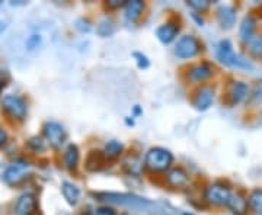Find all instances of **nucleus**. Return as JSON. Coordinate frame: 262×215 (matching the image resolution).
<instances>
[{
	"label": "nucleus",
	"mask_w": 262,
	"mask_h": 215,
	"mask_svg": "<svg viewBox=\"0 0 262 215\" xmlns=\"http://www.w3.org/2000/svg\"><path fill=\"white\" fill-rule=\"evenodd\" d=\"M172 161H173L172 154L168 150L160 149V147L150 149L144 157V164L151 172H166L170 168Z\"/></svg>",
	"instance_id": "f257e3e1"
},
{
	"label": "nucleus",
	"mask_w": 262,
	"mask_h": 215,
	"mask_svg": "<svg viewBox=\"0 0 262 215\" xmlns=\"http://www.w3.org/2000/svg\"><path fill=\"white\" fill-rule=\"evenodd\" d=\"M2 109L12 120L24 121L28 115L27 102L18 94H5L2 98Z\"/></svg>",
	"instance_id": "f03ea898"
},
{
	"label": "nucleus",
	"mask_w": 262,
	"mask_h": 215,
	"mask_svg": "<svg viewBox=\"0 0 262 215\" xmlns=\"http://www.w3.org/2000/svg\"><path fill=\"white\" fill-rule=\"evenodd\" d=\"M29 169L31 164L25 160H18V161H13L9 168L5 170L3 173V180L5 183L8 185H18L20 182H24L25 179L28 178Z\"/></svg>",
	"instance_id": "7ed1b4c3"
},
{
	"label": "nucleus",
	"mask_w": 262,
	"mask_h": 215,
	"mask_svg": "<svg viewBox=\"0 0 262 215\" xmlns=\"http://www.w3.org/2000/svg\"><path fill=\"white\" fill-rule=\"evenodd\" d=\"M42 134H44V138L48 144L56 150H58L64 144L66 137H67L63 125L54 121L46 122V125L42 128Z\"/></svg>",
	"instance_id": "20e7f679"
},
{
	"label": "nucleus",
	"mask_w": 262,
	"mask_h": 215,
	"mask_svg": "<svg viewBox=\"0 0 262 215\" xmlns=\"http://www.w3.org/2000/svg\"><path fill=\"white\" fill-rule=\"evenodd\" d=\"M230 195H232L230 189L222 183H213L206 189V201L210 205H227Z\"/></svg>",
	"instance_id": "39448f33"
},
{
	"label": "nucleus",
	"mask_w": 262,
	"mask_h": 215,
	"mask_svg": "<svg viewBox=\"0 0 262 215\" xmlns=\"http://www.w3.org/2000/svg\"><path fill=\"white\" fill-rule=\"evenodd\" d=\"M201 50V44L194 35H185L179 39L175 47V54L179 58H192Z\"/></svg>",
	"instance_id": "423d86ee"
},
{
	"label": "nucleus",
	"mask_w": 262,
	"mask_h": 215,
	"mask_svg": "<svg viewBox=\"0 0 262 215\" xmlns=\"http://www.w3.org/2000/svg\"><path fill=\"white\" fill-rule=\"evenodd\" d=\"M37 201L32 194H24L15 204V215H35Z\"/></svg>",
	"instance_id": "0eeeda50"
},
{
	"label": "nucleus",
	"mask_w": 262,
	"mask_h": 215,
	"mask_svg": "<svg viewBox=\"0 0 262 215\" xmlns=\"http://www.w3.org/2000/svg\"><path fill=\"white\" fill-rule=\"evenodd\" d=\"M217 58L226 64V66H237L241 63L239 57L234 54L233 48H232V44L226 39V41H222L217 47Z\"/></svg>",
	"instance_id": "6e6552de"
},
{
	"label": "nucleus",
	"mask_w": 262,
	"mask_h": 215,
	"mask_svg": "<svg viewBox=\"0 0 262 215\" xmlns=\"http://www.w3.org/2000/svg\"><path fill=\"white\" fill-rule=\"evenodd\" d=\"M211 75H213V67L210 66V64H207V63H200V64H196L192 68H189L188 79L192 83H203Z\"/></svg>",
	"instance_id": "1a4fd4ad"
},
{
	"label": "nucleus",
	"mask_w": 262,
	"mask_h": 215,
	"mask_svg": "<svg viewBox=\"0 0 262 215\" xmlns=\"http://www.w3.org/2000/svg\"><path fill=\"white\" fill-rule=\"evenodd\" d=\"M166 182L170 187H175V189H182L189 183V178H188V173L181 168L172 169L166 176Z\"/></svg>",
	"instance_id": "9d476101"
},
{
	"label": "nucleus",
	"mask_w": 262,
	"mask_h": 215,
	"mask_svg": "<svg viewBox=\"0 0 262 215\" xmlns=\"http://www.w3.org/2000/svg\"><path fill=\"white\" fill-rule=\"evenodd\" d=\"M213 101H214V90L211 87H208V86H204V87H201L196 92L194 103H195L196 109L206 111V109H208L211 106Z\"/></svg>",
	"instance_id": "9b49d317"
},
{
	"label": "nucleus",
	"mask_w": 262,
	"mask_h": 215,
	"mask_svg": "<svg viewBox=\"0 0 262 215\" xmlns=\"http://www.w3.org/2000/svg\"><path fill=\"white\" fill-rule=\"evenodd\" d=\"M248 206H249L248 199L242 194H239V192L232 194L230 198H229V202H227V208L234 215H245L248 212Z\"/></svg>",
	"instance_id": "f8f14e48"
},
{
	"label": "nucleus",
	"mask_w": 262,
	"mask_h": 215,
	"mask_svg": "<svg viewBox=\"0 0 262 215\" xmlns=\"http://www.w3.org/2000/svg\"><path fill=\"white\" fill-rule=\"evenodd\" d=\"M179 34V27L178 25H175V23H165V25H162L160 28H158L156 31V35L159 38L160 42H163V44H170L177 35Z\"/></svg>",
	"instance_id": "ddd939ff"
},
{
	"label": "nucleus",
	"mask_w": 262,
	"mask_h": 215,
	"mask_svg": "<svg viewBox=\"0 0 262 215\" xmlns=\"http://www.w3.org/2000/svg\"><path fill=\"white\" fill-rule=\"evenodd\" d=\"M248 86L242 82H236L230 86V90H229V101L232 105H236V103H241L244 101L245 98L248 96Z\"/></svg>",
	"instance_id": "4468645a"
},
{
	"label": "nucleus",
	"mask_w": 262,
	"mask_h": 215,
	"mask_svg": "<svg viewBox=\"0 0 262 215\" xmlns=\"http://www.w3.org/2000/svg\"><path fill=\"white\" fill-rule=\"evenodd\" d=\"M217 18L219 22L223 28L229 29L232 28L234 25V20H236V12L232 6H222L219 12H217Z\"/></svg>",
	"instance_id": "2eb2a0df"
},
{
	"label": "nucleus",
	"mask_w": 262,
	"mask_h": 215,
	"mask_svg": "<svg viewBox=\"0 0 262 215\" xmlns=\"http://www.w3.org/2000/svg\"><path fill=\"white\" fill-rule=\"evenodd\" d=\"M143 9H144V3L140 2V0L127 2V5H125V18L130 22H136L141 16Z\"/></svg>",
	"instance_id": "dca6fc26"
},
{
	"label": "nucleus",
	"mask_w": 262,
	"mask_h": 215,
	"mask_svg": "<svg viewBox=\"0 0 262 215\" xmlns=\"http://www.w3.org/2000/svg\"><path fill=\"white\" fill-rule=\"evenodd\" d=\"M61 192H63V197L67 201V204L70 205H76L79 202V198H80V190L79 187L70 183V182H63L61 185Z\"/></svg>",
	"instance_id": "f3484780"
},
{
	"label": "nucleus",
	"mask_w": 262,
	"mask_h": 215,
	"mask_svg": "<svg viewBox=\"0 0 262 215\" xmlns=\"http://www.w3.org/2000/svg\"><path fill=\"white\" fill-rule=\"evenodd\" d=\"M64 164L69 170H75L79 164V150L73 144H69L64 151Z\"/></svg>",
	"instance_id": "a211bd4d"
},
{
	"label": "nucleus",
	"mask_w": 262,
	"mask_h": 215,
	"mask_svg": "<svg viewBox=\"0 0 262 215\" xmlns=\"http://www.w3.org/2000/svg\"><path fill=\"white\" fill-rule=\"evenodd\" d=\"M124 169L127 173H130L133 176H139L143 170V161L137 156H128L124 160Z\"/></svg>",
	"instance_id": "6ab92c4d"
},
{
	"label": "nucleus",
	"mask_w": 262,
	"mask_h": 215,
	"mask_svg": "<svg viewBox=\"0 0 262 215\" xmlns=\"http://www.w3.org/2000/svg\"><path fill=\"white\" fill-rule=\"evenodd\" d=\"M253 31H255V20L251 16L249 18H245L242 25H241V31H239V35L242 41H251L253 35Z\"/></svg>",
	"instance_id": "aec40b11"
},
{
	"label": "nucleus",
	"mask_w": 262,
	"mask_h": 215,
	"mask_svg": "<svg viewBox=\"0 0 262 215\" xmlns=\"http://www.w3.org/2000/svg\"><path fill=\"white\" fill-rule=\"evenodd\" d=\"M124 150V146H122L120 141H110L106 146H105V150H103V154L108 157V159H115L118 157Z\"/></svg>",
	"instance_id": "412c9836"
},
{
	"label": "nucleus",
	"mask_w": 262,
	"mask_h": 215,
	"mask_svg": "<svg viewBox=\"0 0 262 215\" xmlns=\"http://www.w3.org/2000/svg\"><path fill=\"white\" fill-rule=\"evenodd\" d=\"M249 206L255 211V214L262 215V189H256L251 194V197L248 199Z\"/></svg>",
	"instance_id": "4be33fe9"
},
{
	"label": "nucleus",
	"mask_w": 262,
	"mask_h": 215,
	"mask_svg": "<svg viewBox=\"0 0 262 215\" xmlns=\"http://www.w3.org/2000/svg\"><path fill=\"white\" fill-rule=\"evenodd\" d=\"M98 34L101 37H110L114 34V25L111 20H103L98 27Z\"/></svg>",
	"instance_id": "5701e85b"
},
{
	"label": "nucleus",
	"mask_w": 262,
	"mask_h": 215,
	"mask_svg": "<svg viewBox=\"0 0 262 215\" xmlns=\"http://www.w3.org/2000/svg\"><path fill=\"white\" fill-rule=\"evenodd\" d=\"M249 47H251V51H252L255 56H261L262 54V38L256 37L252 38L249 41Z\"/></svg>",
	"instance_id": "b1692460"
},
{
	"label": "nucleus",
	"mask_w": 262,
	"mask_h": 215,
	"mask_svg": "<svg viewBox=\"0 0 262 215\" xmlns=\"http://www.w3.org/2000/svg\"><path fill=\"white\" fill-rule=\"evenodd\" d=\"M29 149H32L35 153H39V151H44L46 149V146H44V141L41 140V138H38V137H34V138H31L28 142Z\"/></svg>",
	"instance_id": "393cba45"
},
{
	"label": "nucleus",
	"mask_w": 262,
	"mask_h": 215,
	"mask_svg": "<svg viewBox=\"0 0 262 215\" xmlns=\"http://www.w3.org/2000/svg\"><path fill=\"white\" fill-rule=\"evenodd\" d=\"M188 5L192 8V9L198 10V12H204V10L208 9V6H210V2H204V0H191V2H188Z\"/></svg>",
	"instance_id": "a878e982"
},
{
	"label": "nucleus",
	"mask_w": 262,
	"mask_h": 215,
	"mask_svg": "<svg viewBox=\"0 0 262 215\" xmlns=\"http://www.w3.org/2000/svg\"><path fill=\"white\" fill-rule=\"evenodd\" d=\"M39 42H41V38H39V35H31V37L28 38V41H27V47H28V50L32 51V50L38 48Z\"/></svg>",
	"instance_id": "bb28decb"
},
{
	"label": "nucleus",
	"mask_w": 262,
	"mask_h": 215,
	"mask_svg": "<svg viewBox=\"0 0 262 215\" xmlns=\"http://www.w3.org/2000/svg\"><path fill=\"white\" fill-rule=\"evenodd\" d=\"M134 57L137 58V64L140 68H147L149 67V60H147V57L143 56L141 53H134Z\"/></svg>",
	"instance_id": "cd10ccee"
},
{
	"label": "nucleus",
	"mask_w": 262,
	"mask_h": 215,
	"mask_svg": "<svg viewBox=\"0 0 262 215\" xmlns=\"http://www.w3.org/2000/svg\"><path fill=\"white\" fill-rule=\"evenodd\" d=\"M125 5H127V2H124V0H111V2L106 3V6L110 9H120L122 6H125Z\"/></svg>",
	"instance_id": "c85d7f7f"
},
{
	"label": "nucleus",
	"mask_w": 262,
	"mask_h": 215,
	"mask_svg": "<svg viewBox=\"0 0 262 215\" xmlns=\"http://www.w3.org/2000/svg\"><path fill=\"white\" fill-rule=\"evenodd\" d=\"M95 215H115V212H114L113 208L103 206V208H99V209H96Z\"/></svg>",
	"instance_id": "c756f323"
},
{
	"label": "nucleus",
	"mask_w": 262,
	"mask_h": 215,
	"mask_svg": "<svg viewBox=\"0 0 262 215\" xmlns=\"http://www.w3.org/2000/svg\"><path fill=\"white\" fill-rule=\"evenodd\" d=\"M8 138H9V137H8V132L5 131V130H3V128L0 127V149L6 146V142H8Z\"/></svg>",
	"instance_id": "7c9ffc66"
},
{
	"label": "nucleus",
	"mask_w": 262,
	"mask_h": 215,
	"mask_svg": "<svg viewBox=\"0 0 262 215\" xmlns=\"http://www.w3.org/2000/svg\"><path fill=\"white\" fill-rule=\"evenodd\" d=\"M6 84H8V79H6V73L0 70V93L3 92V89L6 87Z\"/></svg>",
	"instance_id": "2f4dec72"
},
{
	"label": "nucleus",
	"mask_w": 262,
	"mask_h": 215,
	"mask_svg": "<svg viewBox=\"0 0 262 215\" xmlns=\"http://www.w3.org/2000/svg\"><path fill=\"white\" fill-rule=\"evenodd\" d=\"M86 215H92V214H91V212H88V214H86Z\"/></svg>",
	"instance_id": "473e14b6"
},
{
	"label": "nucleus",
	"mask_w": 262,
	"mask_h": 215,
	"mask_svg": "<svg viewBox=\"0 0 262 215\" xmlns=\"http://www.w3.org/2000/svg\"><path fill=\"white\" fill-rule=\"evenodd\" d=\"M184 215H192V214H184Z\"/></svg>",
	"instance_id": "72a5a7b5"
}]
</instances>
